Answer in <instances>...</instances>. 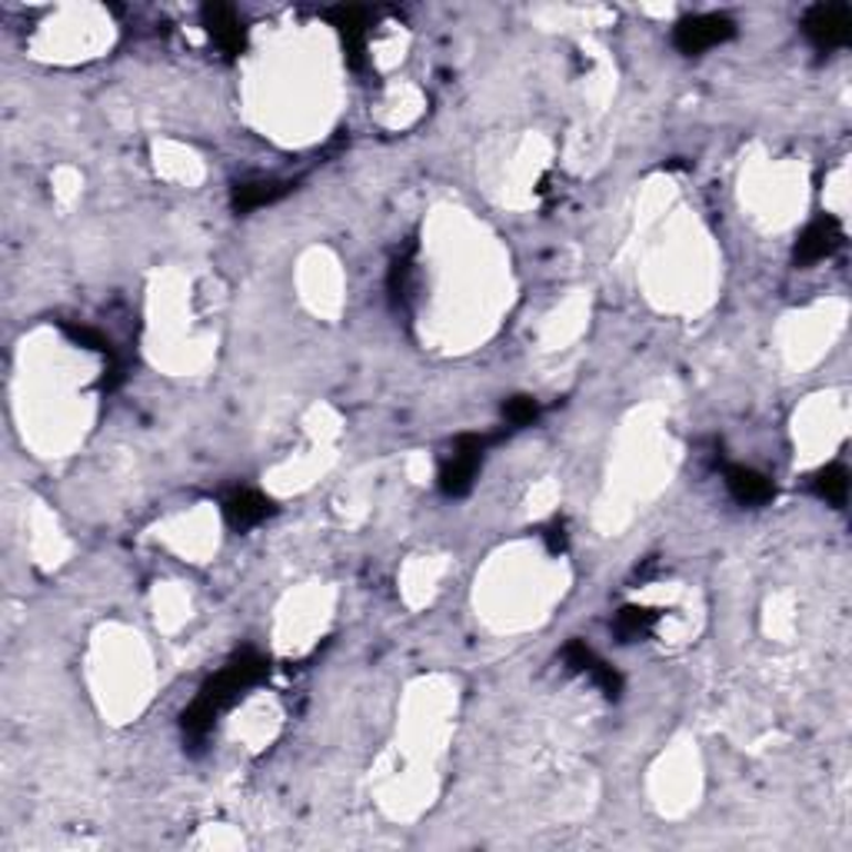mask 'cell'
I'll return each instance as SVG.
<instances>
[{"label":"cell","mask_w":852,"mask_h":852,"mask_svg":"<svg viewBox=\"0 0 852 852\" xmlns=\"http://www.w3.org/2000/svg\"><path fill=\"white\" fill-rule=\"evenodd\" d=\"M270 672V662L260 653H240L237 659H230L214 679H207L201 700H207L217 713H224L227 707H234L247 690H254L257 683H263Z\"/></svg>","instance_id":"cell-1"},{"label":"cell","mask_w":852,"mask_h":852,"mask_svg":"<svg viewBox=\"0 0 852 852\" xmlns=\"http://www.w3.org/2000/svg\"><path fill=\"white\" fill-rule=\"evenodd\" d=\"M489 443H496V436H473V433H466V436H460V440L453 443L450 456H446L443 466H440V489H443L446 496H463V493H470V486H473V479H476V473H479V466H483V453H486Z\"/></svg>","instance_id":"cell-2"},{"label":"cell","mask_w":852,"mask_h":852,"mask_svg":"<svg viewBox=\"0 0 852 852\" xmlns=\"http://www.w3.org/2000/svg\"><path fill=\"white\" fill-rule=\"evenodd\" d=\"M736 37V24L723 14H697V18H687L679 21L676 31H672V44L679 54L687 57H697V54H707L726 41Z\"/></svg>","instance_id":"cell-3"},{"label":"cell","mask_w":852,"mask_h":852,"mask_svg":"<svg viewBox=\"0 0 852 852\" xmlns=\"http://www.w3.org/2000/svg\"><path fill=\"white\" fill-rule=\"evenodd\" d=\"M802 34L816 51H839L852 37V14L842 4H816L802 18Z\"/></svg>","instance_id":"cell-4"},{"label":"cell","mask_w":852,"mask_h":852,"mask_svg":"<svg viewBox=\"0 0 852 852\" xmlns=\"http://www.w3.org/2000/svg\"><path fill=\"white\" fill-rule=\"evenodd\" d=\"M842 247V227L835 217H816L796 240L792 263L796 267H812L826 257H832Z\"/></svg>","instance_id":"cell-5"},{"label":"cell","mask_w":852,"mask_h":852,"mask_svg":"<svg viewBox=\"0 0 852 852\" xmlns=\"http://www.w3.org/2000/svg\"><path fill=\"white\" fill-rule=\"evenodd\" d=\"M563 662H567V669L590 676L593 683H596L610 700H616V697L623 693V676H619L610 662H603L583 639H573V643L563 646Z\"/></svg>","instance_id":"cell-6"},{"label":"cell","mask_w":852,"mask_h":852,"mask_svg":"<svg viewBox=\"0 0 852 852\" xmlns=\"http://www.w3.org/2000/svg\"><path fill=\"white\" fill-rule=\"evenodd\" d=\"M204 28H207V34L214 37V44H217L224 54H230V57L247 47L244 21H240L237 11L227 8V4H207V8H204Z\"/></svg>","instance_id":"cell-7"},{"label":"cell","mask_w":852,"mask_h":852,"mask_svg":"<svg viewBox=\"0 0 852 852\" xmlns=\"http://www.w3.org/2000/svg\"><path fill=\"white\" fill-rule=\"evenodd\" d=\"M326 21L336 28L339 37H344V47H347V54H350V64L360 67L364 47H367L370 11H364V8H333V11H326Z\"/></svg>","instance_id":"cell-8"},{"label":"cell","mask_w":852,"mask_h":852,"mask_svg":"<svg viewBox=\"0 0 852 852\" xmlns=\"http://www.w3.org/2000/svg\"><path fill=\"white\" fill-rule=\"evenodd\" d=\"M273 514V503L254 489H237L224 499V517L234 530H250Z\"/></svg>","instance_id":"cell-9"},{"label":"cell","mask_w":852,"mask_h":852,"mask_svg":"<svg viewBox=\"0 0 852 852\" xmlns=\"http://www.w3.org/2000/svg\"><path fill=\"white\" fill-rule=\"evenodd\" d=\"M726 489L743 506H763V503H769L776 496L773 479L756 473V470H749V466H730L726 470Z\"/></svg>","instance_id":"cell-10"},{"label":"cell","mask_w":852,"mask_h":852,"mask_svg":"<svg viewBox=\"0 0 852 852\" xmlns=\"http://www.w3.org/2000/svg\"><path fill=\"white\" fill-rule=\"evenodd\" d=\"M293 187L283 181H250V184H237L234 187V211L237 214H250L260 211L273 201H280L283 194H290Z\"/></svg>","instance_id":"cell-11"},{"label":"cell","mask_w":852,"mask_h":852,"mask_svg":"<svg viewBox=\"0 0 852 852\" xmlns=\"http://www.w3.org/2000/svg\"><path fill=\"white\" fill-rule=\"evenodd\" d=\"M812 489H816L819 499H826V503H832V506H842V503H845V493H849V473H845V466L832 463V466L819 470L816 479H812Z\"/></svg>","instance_id":"cell-12"},{"label":"cell","mask_w":852,"mask_h":852,"mask_svg":"<svg viewBox=\"0 0 852 852\" xmlns=\"http://www.w3.org/2000/svg\"><path fill=\"white\" fill-rule=\"evenodd\" d=\"M656 619H659V613L656 610H646V606H626V610H619L616 613V633L629 643V639H639V636H646L653 626H656Z\"/></svg>","instance_id":"cell-13"},{"label":"cell","mask_w":852,"mask_h":852,"mask_svg":"<svg viewBox=\"0 0 852 852\" xmlns=\"http://www.w3.org/2000/svg\"><path fill=\"white\" fill-rule=\"evenodd\" d=\"M537 417H540V403L533 397H509L503 403V420L514 430H524V427L537 423Z\"/></svg>","instance_id":"cell-14"},{"label":"cell","mask_w":852,"mask_h":852,"mask_svg":"<svg viewBox=\"0 0 852 852\" xmlns=\"http://www.w3.org/2000/svg\"><path fill=\"white\" fill-rule=\"evenodd\" d=\"M67 330V336L74 339V344H80V347H87V350H97V354H107L110 357V339L104 336V333H97V330H90V326H64Z\"/></svg>","instance_id":"cell-15"},{"label":"cell","mask_w":852,"mask_h":852,"mask_svg":"<svg viewBox=\"0 0 852 852\" xmlns=\"http://www.w3.org/2000/svg\"><path fill=\"white\" fill-rule=\"evenodd\" d=\"M543 537H547L550 553H563V550H567V530H563V524H553Z\"/></svg>","instance_id":"cell-16"}]
</instances>
